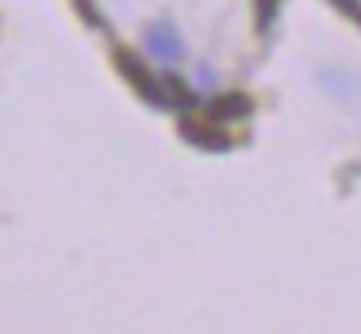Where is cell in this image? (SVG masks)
<instances>
[{
    "mask_svg": "<svg viewBox=\"0 0 361 334\" xmlns=\"http://www.w3.org/2000/svg\"><path fill=\"white\" fill-rule=\"evenodd\" d=\"M116 62H119V70H123V77H131V81L139 85V89H142L146 97L154 100V104H166V100H161V89H158V81H150V77L142 73V66L135 62L131 54H116Z\"/></svg>",
    "mask_w": 361,
    "mask_h": 334,
    "instance_id": "1",
    "label": "cell"
},
{
    "mask_svg": "<svg viewBox=\"0 0 361 334\" xmlns=\"http://www.w3.org/2000/svg\"><path fill=\"white\" fill-rule=\"evenodd\" d=\"M180 131H185V139L200 142V147H208V150H223V147H227V135H216V127H212V123H185Z\"/></svg>",
    "mask_w": 361,
    "mask_h": 334,
    "instance_id": "2",
    "label": "cell"
},
{
    "mask_svg": "<svg viewBox=\"0 0 361 334\" xmlns=\"http://www.w3.org/2000/svg\"><path fill=\"white\" fill-rule=\"evenodd\" d=\"M150 50L158 58H177L180 54V42L173 39V31H169V27H150Z\"/></svg>",
    "mask_w": 361,
    "mask_h": 334,
    "instance_id": "3",
    "label": "cell"
},
{
    "mask_svg": "<svg viewBox=\"0 0 361 334\" xmlns=\"http://www.w3.org/2000/svg\"><path fill=\"white\" fill-rule=\"evenodd\" d=\"M243 111H250L246 97H227L223 104H216V116H243Z\"/></svg>",
    "mask_w": 361,
    "mask_h": 334,
    "instance_id": "4",
    "label": "cell"
},
{
    "mask_svg": "<svg viewBox=\"0 0 361 334\" xmlns=\"http://www.w3.org/2000/svg\"><path fill=\"white\" fill-rule=\"evenodd\" d=\"M334 4H338L346 16H354V20H361V0H334Z\"/></svg>",
    "mask_w": 361,
    "mask_h": 334,
    "instance_id": "5",
    "label": "cell"
},
{
    "mask_svg": "<svg viewBox=\"0 0 361 334\" xmlns=\"http://www.w3.org/2000/svg\"><path fill=\"white\" fill-rule=\"evenodd\" d=\"M262 4V23H269V16H273V0H257Z\"/></svg>",
    "mask_w": 361,
    "mask_h": 334,
    "instance_id": "6",
    "label": "cell"
}]
</instances>
